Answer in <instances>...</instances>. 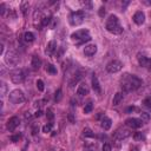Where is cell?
Wrapping results in <instances>:
<instances>
[{"label":"cell","instance_id":"cell-44","mask_svg":"<svg viewBox=\"0 0 151 151\" xmlns=\"http://www.w3.org/2000/svg\"><path fill=\"white\" fill-rule=\"evenodd\" d=\"M135 110H136V107H129L126 111H128V112H131V111H135Z\"/></svg>","mask_w":151,"mask_h":151},{"label":"cell","instance_id":"cell-12","mask_svg":"<svg viewBox=\"0 0 151 151\" xmlns=\"http://www.w3.org/2000/svg\"><path fill=\"white\" fill-rule=\"evenodd\" d=\"M19 124H20V120H19L18 117L14 116V117L10 118L8 122H7V129H8V131H10V132H13V131L19 126Z\"/></svg>","mask_w":151,"mask_h":151},{"label":"cell","instance_id":"cell-7","mask_svg":"<svg viewBox=\"0 0 151 151\" xmlns=\"http://www.w3.org/2000/svg\"><path fill=\"white\" fill-rule=\"evenodd\" d=\"M10 76H11V80L14 84H20V83H22L25 80V72L21 69H14V70H12L11 73H10Z\"/></svg>","mask_w":151,"mask_h":151},{"label":"cell","instance_id":"cell-10","mask_svg":"<svg viewBox=\"0 0 151 151\" xmlns=\"http://www.w3.org/2000/svg\"><path fill=\"white\" fill-rule=\"evenodd\" d=\"M130 136V131L129 130H126V129H122V130H118L117 132H116V135H114V142H116V145L117 146H119L120 144H119V142L120 140H123V139H125V138H128Z\"/></svg>","mask_w":151,"mask_h":151},{"label":"cell","instance_id":"cell-36","mask_svg":"<svg viewBox=\"0 0 151 151\" xmlns=\"http://www.w3.org/2000/svg\"><path fill=\"white\" fill-rule=\"evenodd\" d=\"M38 131H39V126H38V124H33V125H32V135H33V136H36Z\"/></svg>","mask_w":151,"mask_h":151},{"label":"cell","instance_id":"cell-20","mask_svg":"<svg viewBox=\"0 0 151 151\" xmlns=\"http://www.w3.org/2000/svg\"><path fill=\"white\" fill-rule=\"evenodd\" d=\"M123 93L122 92H117L114 96H113V99H112V104L114 105V106H117V105H119L120 104V102L123 100Z\"/></svg>","mask_w":151,"mask_h":151},{"label":"cell","instance_id":"cell-9","mask_svg":"<svg viewBox=\"0 0 151 151\" xmlns=\"http://www.w3.org/2000/svg\"><path fill=\"white\" fill-rule=\"evenodd\" d=\"M43 19H44V15H43V12L41 10H36L34 13H33V25L37 29H41L43 28Z\"/></svg>","mask_w":151,"mask_h":151},{"label":"cell","instance_id":"cell-22","mask_svg":"<svg viewBox=\"0 0 151 151\" xmlns=\"http://www.w3.org/2000/svg\"><path fill=\"white\" fill-rule=\"evenodd\" d=\"M80 78H81V76H80L79 73L74 74V76H73V78H72V79L70 80V83H69V84H70V87H73V86H74V85L80 80Z\"/></svg>","mask_w":151,"mask_h":151},{"label":"cell","instance_id":"cell-35","mask_svg":"<svg viewBox=\"0 0 151 151\" xmlns=\"http://www.w3.org/2000/svg\"><path fill=\"white\" fill-rule=\"evenodd\" d=\"M143 105L145 107H151V97H147L143 100Z\"/></svg>","mask_w":151,"mask_h":151},{"label":"cell","instance_id":"cell-39","mask_svg":"<svg viewBox=\"0 0 151 151\" xmlns=\"http://www.w3.org/2000/svg\"><path fill=\"white\" fill-rule=\"evenodd\" d=\"M144 67L147 69L149 71H151V59H147V60H146V64H145Z\"/></svg>","mask_w":151,"mask_h":151},{"label":"cell","instance_id":"cell-17","mask_svg":"<svg viewBox=\"0 0 151 151\" xmlns=\"http://www.w3.org/2000/svg\"><path fill=\"white\" fill-rule=\"evenodd\" d=\"M92 88H93V91H95L96 93L100 95V92H102V87H100V85H99V81H98V78H97L96 74L92 76Z\"/></svg>","mask_w":151,"mask_h":151},{"label":"cell","instance_id":"cell-11","mask_svg":"<svg viewBox=\"0 0 151 151\" xmlns=\"http://www.w3.org/2000/svg\"><path fill=\"white\" fill-rule=\"evenodd\" d=\"M125 124L132 129H138L143 125V122L139 119V118H129L125 120Z\"/></svg>","mask_w":151,"mask_h":151},{"label":"cell","instance_id":"cell-3","mask_svg":"<svg viewBox=\"0 0 151 151\" xmlns=\"http://www.w3.org/2000/svg\"><path fill=\"white\" fill-rule=\"evenodd\" d=\"M71 39L77 45H81L84 43H87L91 40V37H90L87 29H78V31H76L71 34Z\"/></svg>","mask_w":151,"mask_h":151},{"label":"cell","instance_id":"cell-16","mask_svg":"<svg viewBox=\"0 0 151 151\" xmlns=\"http://www.w3.org/2000/svg\"><path fill=\"white\" fill-rule=\"evenodd\" d=\"M133 21H135V24H137V25L144 24V21H145V14H144L142 11L136 12V13L133 14Z\"/></svg>","mask_w":151,"mask_h":151},{"label":"cell","instance_id":"cell-13","mask_svg":"<svg viewBox=\"0 0 151 151\" xmlns=\"http://www.w3.org/2000/svg\"><path fill=\"white\" fill-rule=\"evenodd\" d=\"M88 92H90L88 86L85 83H80L79 86H78V88H77V95L80 96V97H84V96L88 95Z\"/></svg>","mask_w":151,"mask_h":151},{"label":"cell","instance_id":"cell-37","mask_svg":"<svg viewBox=\"0 0 151 151\" xmlns=\"http://www.w3.org/2000/svg\"><path fill=\"white\" fill-rule=\"evenodd\" d=\"M20 138H21V135H20V133H18V135L12 136V137H11V140H12V142H18Z\"/></svg>","mask_w":151,"mask_h":151},{"label":"cell","instance_id":"cell-42","mask_svg":"<svg viewBox=\"0 0 151 151\" xmlns=\"http://www.w3.org/2000/svg\"><path fill=\"white\" fill-rule=\"evenodd\" d=\"M41 114H43V111H40V110H38L37 112H36V117H41Z\"/></svg>","mask_w":151,"mask_h":151},{"label":"cell","instance_id":"cell-21","mask_svg":"<svg viewBox=\"0 0 151 151\" xmlns=\"http://www.w3.org/2000/svg\"><path fill=\"white\" fill-rule=\"evenodd\" d=\"M24 39H25L26 43H32L34 40V34L32 32H26L24 34Z\"/></svg>","mask_w":151,"mask_h":151},{"label":"cell","instance_id":"cell-41","mask_svg":"<svg viewBox=\"0 0 151 151\" xmlns=\"http://www.w3.org/2000/svg\"><path fill=\"white\" fill-rule=\"evenodd\" d=\"M105 13H106L105 8H104V7H100V8H99V17H104Z\"/></svg>","mask_w":151,"mask_h":151},{"label":"cell","instance_id":"cell-25","mask_svg":"<svg viewBox=\"0 0 151 151\" xmlns=\"http://www.w3.org/2000/svg\"><path fill=\"white\" fill-rule=\"evenodd\" d=\"M46 72H48V73H51V74H55V73H57V69H55L54 65L47 64V65H46Z\"/></svg>","mask_w":151,"mask_h":151},{"label":"cell","instance_id":"cell-4","mask_svg":"<svg viewBox=\"0 0 151 151\" xmlns=\"http://www.w3.org/2000/svg\"><path fill=\"white\" fill-rule=\"evenodd\" d=\"M84 19H85V12L84 11H76V12H72L70 15V24L72 26H78V25L83 24Z\"/></svg>","mask_w":151,"mask_h":151},{"label":"cell","instance_id":"cell-30","mask_svg":"<svg viewBox=\"0 0 151 151\" xmlns=\"http://www.w3.org/2000/svg\"><path fill=\"white\" fill-rule=\"evenodd\" d=\"M28 7H29V4L27 3V1H22L21 3V12H22V14H26V11L28 10Z\"/></svg>","mask_w":151,"mask_h":151},{"label":"cell","instance_id":"cell-28","mask_svg":"<svg viewBox=\"0 0 151 151\" xmlns=\"http://www.w3.org/2000/svg\"><path fill=\"white\" fill-rule=\"evenodd\" d=\"M143 123H146L150 120V114L147 112H140V118H139Z\"/></svg>","mask_w":151,"mask_h":151},{"label":"cell","instance_id":"cell-6","mask_svg":"<svg viewBox=\"0 0 151 151\" xmlns=\"http://www.w3.org/2000/svg\"><path fill=\"white\" fill-rule=\"evenodd\" d=\"M19 62H20V58H19V55H18V53L15 51L11 50V51H8L6 53V55H5V63L7 65L15 66V65L19 64Z\"/></svg>","mask_w":151,"mask_h":151},{"label":"cell","instance_id":"cell-8","mask_svg":"<svg viewBox=\"0 0 151 151\" xmlns=\"http://www.w3.org/2000/svg\"><path fill=\"white\" fill-rule=\"evenodd\" d=\"M123 64L119 62V60H111V62L106 65V71L109 73H117L122 70Z\"/></svg>","mask_w":151,"mask_h":151},{"label":"cell","instance_id":"cell-15","mask_svg":"<svg viewBox=\"0 0 151 151\" xmlns=\"http://www.w3.org/2000/svg\"><path fill=\"white\" fill-rule=\"evenodd\" d=\"M96 52H97V46L93 45V44L86 45L85 48H84V54H85L86 57H92V55H95Z\"/></svg>","mask_w":151,"mask_h":151},{"label":"cell","instance_id":"cell-18","mask_svg":"<svg viewBox=\"0 0 151 151\" xmlns=\"http://www.w3.org/2000/svg\"><path fill=\"white\" fill-rule=\"evenodd\" d=\"M31 65H32V69H33V70H39L40 66H41V59H40L38 55H33V57H32V63H31Z\"/></svg>","mask_w":151,"mask_h":151},{"label":"cell","instance_id":"cell-19","mask_svg":"<svg viewBox=\"0 0 151 151\" xmlns=\"http://www.w3.org/2000/svg\"><path fill=\"white\" fill-rule=\"evenodd\" d=\"M102 128L104 129V130H109L110 128H111V125H112V120L109 118V117H106V116H104L103 118H102Z\"/></svg>","mask_w":151,"mask_h":151},{"label":"cell","instance_id":"cell-31","mask_svg":"<svg viewBox=\"0 0 151 151\" xmlns=\"http://www.w3.org/2000/svg\"><path fill=\"white\" fill-rule=\"evenodd\" d=\"M52 126H53V123H48V124H46L45 126H43V132H45V133H48V132H51V130H52Z\"/></svg>","mask_w":151,"mask_h":151},{"label":"cell","instance_id":"cell-43","mask_svg":"<svg viewBox=\"0 0 151 151\" xmlns=\"http://www.w3.org/2000/svg\"><path fill=\"white\" fill-rule=\"evenodd\" d=\"M130 151H139V147H138V146H132V147L130 149Z\"/></svg>","mask_w":151,"mask_h":151},{"label":"cell","instance_id":"cell-5","mask_svg":"<svg viewBox=\"0 0 151 151\" xmlns=\"http://www.w3.org/2000/svg\"><path fill=\"white\" fill-rule=\"evenodd\" d=\"M8 100L12 104H21L25 100V96L20 90H13V91L10 92V95H8Z\"/></svg>","mask_w":151,"mask_h":151},{"label":"cell","instance_id":"cell-40","mask_svg":"<svg viewBox=\"0 0 151 151\" xmlns=\"http://www.w3.org/2000/svg\"><path fill=\"white\" fill-rule=\"evenodd\" d=\"M5 4H1L0 5V13H1V15H5Z\"/></svg>","mask_w":151,"mask_h":151},{"label":"cell","instance_id":"cell-38","mask_svg":"<svg viewBox=\"0 0 151 151\" xmlns=\"http://www.w3.org/2000/svg\"><path fill=\"white\" fill-rule=\"evenodd\" d=\"M103 151H111V145L109 143H105L103 145Z\"/></svg>","mask_w":151,"mask_h":151},{"label":"cell","instance_id":"cell-24","mask_svg":"<svg viewBox=\"0 0 151 151\" xmlns=\"http://www.w3.org/2000/svg\"><path fill=\"white\" fill-rule=\"evenodd\" d=\"M0 88H1V91H0V95H1V98H4L5 95H6V92H7V85H6L4 81H1V84H0Z\"/></svg>","mask_w":151,"mask_h":151},{"label":"cell","instance_id":"cell-1","mask_svg":"<svg viewBox=\"0 0 151 151\" xmlns=\"http://www.w3.org/2000/svg\"><path fill=\"white\" fill-rule=\"evenodd\" d=\"M140 85H142V79H139L135 74L125 73L120 78V86H122L123 91H125V92L135 91V90L140 87Z\"/></svg>","mask_w":151,"mask_h":151},{"label":"cell","instance_id":"cell-32","mask_svg":"<svg viewBox=\"0 0 151 151\" xmlns=\"http://www.w3.org/2000/svg\"><path fill=\"white\" fill-rule=\"evenodd\" d=\"M51 20H52V18H51L50 15H48V17H44V19H43V27L48 26L50 22H51Z\"/></svg>","mask_w":151,"mask_h":151},{"label":"cell","instance_id":"cell-33","mask_svg":"<svg viewBox=\"0 0 151 151\" xmlns=\"http://www.w3.org/2000/svg\"><path fill=\"white\" fill-rule=\"evenodd\" d=\"M37 87H38L39 91H44L45 86H44V81H43L41 79H38V80H37Z\"/></svg>","mask_w":151,"mask_h":151},{"label":"cell","instance_id":"cell-26","mask_svg":"<svg viewBox=\"0 0 151 151\" xmlns=\"http://www.w3.org/2000/svg\"><path fill=\"white\" fill-rule=\"evenodd\" d=\"M133 139H135L136 142H142V140H144V139H145V136H144L142 132H135V135H133Z\"/></svg>","mask_w":151,"mask_h":151},{"label":"cell","instance_id":"cell-27","mask_svg":"<svg viewBox=\"0 0 151 151\" xmlns=\"http://www.w3.org/2000/svg\"><path fill=\"white\" fill-rule=\"evenodd\" d=\"M83 136H84V137H95V133L92 132L91 129L85 128V129L83 130Z\"/></svg>","mask_w":151,"mask_h":151},{"label":"cell","instance_id":"cell-34","mask_svg":"<svg viewBox=\"0 0 151 151\" xmlns=\"http://www.w3.org/2000/svg\"><path fill=\"white\" fill-rule=\"evenodd\" d=\"M46 116H47V119L50 120V123H52V122H53V118H54V114H53L52 110H47V112H46Z\"/></svg>","mask_w":151,"mask_h":151},{"label":"cell","instance_id":"cell-23","mask_svg":"<svg viewBox=\"0 0 151 151\" xmlns=\"http://www.w3.org/2000/svg\"><path fill=\"white\" fill-rule=\"evenodd\" d=\"M63 98V91H62V88H58L55 93H54V100L55 102H60Z\"/></svg>","mask_w":151,"mask_h":151},{"label":"cell","instance_id":"cell-14","mask_svg":"<svg viewBox=\"0 0 151 151\" xmlns=\"http://www.w3.org/2000/svg\"><path fill=\"white\" fill-rule=\"evenodd\" d=\"M55 50H57V43H55L54 40H51V41H48V44L46 45L45 53H46L48 57H51V55H53V54H54Z\"/></svg>","mask_w":151,"mask_h":151},{"label":"cell","instance_id":"cell-2","mask_svg":"<svg viewBox=\"0 0 151 151\" xmlns=\"http://www.w3.org/2000/svg\"><path fill=\"white\" fill-rule=\"evenodd\" d=\"M106 29L110 33L113 34H120L123 32V27L119 24V19L117 18V15H110L109 19L106 20Z\"/></svg>","mask_w":151,"mask_h":151},{"label":"cell","instance_id":"cell-29","mask_svg":"<svg viewBox=\"0 0 151 151\" xmlns=\"http://www.w3.org/2000/svg\"><path fill=\"white\" fill-rule=\"evenodd\" d=\"M92 109H93L92 102H88V103L85 105V107H84V112H85V113H90V112L92 111Z\"/></svg>","mask_w":151,"mask_h":151}]
</instances>
